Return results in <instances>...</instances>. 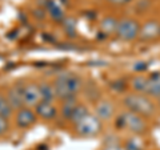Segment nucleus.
Segmentation results:
<instances>
[{"instance_id":"nucleus-16","label":"nucleus","mask_w":160,"mask_h":150,"mask_svg":"<svg viewBox=\"0 0 160 150\" xmlns=\"http://www.w3.org/2000/svg\"><path fill=\"white\" fill-rule=\"evenodd\" d=\"M143 136H132L124 142V148L126 150H147L144 139H142Z\"/></svg>"},{"instance_id":"nucleus-14","label":"nucleus","mask_w":160,"mask_h":150,"mask_svg":"<svg viewBox=\"0 0 160 150\" xmlns=\"http://www.w3.org/2000/svg\"><path fill=\"white\" fill-rule=\"evenodd\" d=\"M147 84H148V76H144L142 73H139L138 76H133L131 82H129V85H131L132 91L135 93H142V94H146Z\"/></svg>"},{"instance_id":"nucleus-5","label":"nucleus","mask_w":160,"mask_h":150,"mask_svg":"<svg viewBox=\"0 0 160 150\" xmlns=\"http://www.w3.org/2000/svg\"><path fill=\"white\" fill-rule=\"evenodd\" d=\"M75 125V132L80 137H96L98 134L102 133L103 129V121L95 114L88 113L84 116L80 121H78Z\"/></svg>"},{"instance_id":"nucleus-4","label":"nucleus","mask_w":160,"mask_h":150,"mask_svg":"<svg viewBox=\"0 0 160 150\" xmlns=\"http://www.w3.org/2000/svg\"><path fill=\"white\" fill-rule=\"evenodd\" d=\"M140 27L142 23L135 17H123L119 19L118 29H116V36L122 41H135L139 39Z\"/></svg>"},{"instance_id":"nucleus-10","label":"nucleus","mask_w":160,"mask_h":150,"mask_svg":"<svg viewBox=\"0 0 160 150\" xmlns=\"http://www.w3.org/2000/svg\"><path fill=\"white\" fill-rule=\"evenodd\" d=\"M23 88L24 87H20V85H15V87H11L7 91V100L9 105H11L12 109H19L24 108V101H23Z\"/></svg>"},{"instance_id":"nucleus-9","label":"nucleus","mask_w":160,"mask_h":150,"mask_svg":"<svg viewBox=\"0 0 160 150\" xmlns=\"http://www.w3.org/2000/svg\"><path fill=\"white\" fill-rule=\"evenodd\" d=\"M36 120H38V114L32 109L26 108V106L19 109L16 113V125L19 128H23V129L31 128L36 122Z\"/></svg>"},{"instance_id":"nucleus-23","label":"nucleus","mask_w":160,"mask_h":150,"mask_svg":"<svg viewBox=\"0 0 160 150\" xmlns=\"http://www.w3.org/2000/svg\"><path fill=\"white\" fill-rule=\"evenodd\" d=\"M8 130V121L6 117L0 116V136H3L4 133Z\"/></svg>"},{"instance_id":"nucleus-7","label":"nucleus","mask_w":160,"mask_h":150,"mask_svg":"<svg viewBox=\"0 0 160 150\" xmlns=\"http://www.w3.org/2000/svg\"><path fill=\"white\" fill-rule=\"evenodd\" d=\"M23 101L24 106H36V105L42 101V96H40V88L36 84H28L24 85L23 88Z\"/></svg>"},{"instance_id":"nucleus-22","label":"nucleus","mask_w":160,"mask_h":150,"mask_svg":"<svg viewBox=\"0 0 160 150\" xmlns=\"http://www.w3.org/2000/svg\"><path fill=\"white\" fill-rule=\"evenodd\" d=\"M64 28H66V32L69 35H73L75 33V21L72 19H69V20H67L66 23H64Z\"/></svg>"},{"instance_id":"nucleus-25","label":"nucleus","mask_w":160,"mask_h":150,"mask_svg":"<svg viewBox=\"0 0 160 150\" xmlns=\"http://www.w3.org/2000/svg\"><path fill=\"white\" fill-rule=\"evenodd\" d=\"M155 101H156V105H158V108H159V110H160V97H159V98H156Z\"/></svg>"},{"instance_id":"nucleus-8","label":"nucleus","mask_w":160,"mask_h":150,"mask_svg":"<svg viewBox=\"0 0 160 150\" xmlns=\"http://www.w3.org/2000/svg\"><path fill=\"white\" fill-rule=\"evenodd\" d=\"M95 116H98L102 121H109L115 116V105L104 98H99L95 104Z\"/></svg>"},{"instance_id":"nucleus-20","label":"nucleus","mask_w":160,"mask_h":150,"mask_svg":"<svg viewBox=\"0 0 160 150\" xmlns=\"http://www.w3.org/2000/svg\"><path fill=\"white\" fill-rule=\"evenodd\" d=\"M11 114H12V108H11V105H9L7 97L3 96V94L0 93V116L8 118L9 116H11Z\"/></svg>"},{"instance_id":"nucleus-21","label":"nucleus","mask_w":160,"mask_h":150,"mask_svg":"<svg viewBox=\"0 0 160 150\" xmlns=\"http://www.w3.org/2000/svg\"><path fill=\"white\" fill-rule=\"evenodd\" d=\"M100 150H126L123 143H111V145H103Z\"/></svg>"},{"instance_id":"nucleus-17","label":"nucleus","mask_w":160,"mask_h":150,"mask_svg":"<svg viewBox=\"0 0 160 150\" xmlns=\"http://www.w3.org/2000/svg\"><path fill=\"white\" fill-rule=\"evenodd\" d=\"M76 106H78V102H76V98H75V97L63 100V105H62V114H63V117L69 121V117H71V114H72V112L75 110V108H76Z\"/></svg>"},{"instance_id":"nucleus-19","label":"nucleus","mask_w":160,"mask_h":150,"mask_svg":"<svg viewBox=\"0 0 160 150\" xmlns=\"http://www.w3.org/2000/svg\"><path fill=\"white\" fill-rule=\"evenodd\" d=\"M89 112H88V109L84 106V105H80V104H78V106L75 108V110L72 112V114H71V117H69V121H71L72 124H76L78 121H80L84 116H87Z\"/></svg>"},{"instance_id":"nucleus-18","label":"nucleus","mask_w":160,"mask_h":150,"mask_svg":"<svg viewBox=\"0 0 160 150\" xmlns=\"http://www.w3.org/2000/svg\"><path fill=\"white\" fill-rule=\"evenodd\" d=\"M46 7H47L48 15L53 20H62L63 19V9L56 2H53V0H47Z\"/></svg>"},{"instance_id":"nucleus-13","label":"nucleus","mask_w":160,"mask_h":150,"mask_svg":"<svg viewBox=\"0 0 160 150\" xmlns=\"http://www.w3.org/2000/svg\"><path fill=\"white\" fill-rule=\"evenodd\" d=\"M118 23L119 19L115 16H106L102 19L100 21V32L106 36H111V35H116V29H118Z\"/></svg>"},{"instance_id":"nucleus-11","label":"nucleus","mask_w":160,"mask_h":150,"mask_svg":"<svg viewBox=\"0 0 160 150\" xmlns=\"http://www.w3.org/2000/svg\"><path fill=\"white\" fill-rule=\"evenodd\" d=\"M146 94L152 100H156L160 97V72H152L148 74Z\"/></svg>"},{"instance_id":"nucleus-15","label":"nucleus","mask_w":160,"mask_h":150,"mask_svg":"<svg viewBox=\"0 0 160 150\" xmlns=\"http://www.w3.org/2000/svg\"><path fill=\"white\" fill-rule=\"evenodd\" d=\"M39 88H40V96H42V101L52 102L55 100V97H56L53 85L48 84V82H42L39 85Z\"/></svg>"},{"instance_id":"nucleus-6","label":"nucleus","mask_w":160,"mask_h":150,"mask_svg":"<svg viewBox=\"0 0 160 150\" xmlns=\"http://www.w3.org/2000/svg\"><path fill=\"white\" fill-rule=\"evenodd\" d=\"M138 40L142 43H153L160 40V20L158 17L147 19L140 27Z\"/></svg>"},{"instance_id":"nucleus-12","label":"nucleus","mask_w":160,"mask_h":150,"mask_svg":"<svg viewBox=\"0 0 160 150\" xmlns=\"http://www.w3.org/2000/svg\"><path fill=\"white\" fill-rule=\"evenodd\" d=\"M35 113L43 120H53L55 117H56L58 110H56V108L52 105V102L40 101L36 106H35Z\"/></svg>"},{"instance_id":"nucleus-24","label":"nucleus","mask_w":160,"mask_h":150,"mask_svg":"<svg viewBox=\"0 0 160 150\" xmlns=\"http://www.w3.org/2000/svg\"><path fill=\"white\" fill-rule=\"evenodd\" d=\"M111 6H116V7H122V6H127V4L132 3L133 0H107Z\"/></svg>"},{"instance_id":"nucleus-3","label":"nucleus","mask_w":160,"mask_h":150,"mask_svg":"<svg viewBox=\"0 0 160 150\" xmlns=\"http://www.w3.org/2000/svg\"><path fill=\"white\" fill-rule=\"evenodd\" d=\"M53 88L56 97L66 100L75 97L83 88V82L79 76L73 73H62L53 80Z\"/></svg>"},{"instance_id":"nucleus-2","label":"nucleus","mask_w":160,"mask_h":150,"mask_svg":"<svg viewBox=\"0 0 160 150\" xmlns=\"http://www.w3.org/2000/svg\"><path fill=\"white\" fill-rule=\"evenodd\" d=\"M149 120L144 118L139 114L124 110L118 114L116 120H115V126L119 130H127L132 134V136H144L149 132Z\"/></svg>"},{"instance_id":"nucleus-1","label":"nucleus","mask_w":160,"mask_h":150,"mask_svg":"<svg viewBox=\"0 0 160 150\" xmlns=\"http://www.w3.org/2000/svg\"><path fill=\"white\" fill-rule=\"evenodd\" d=\"M123 105L126 108V110L133 112L147 120L153 118L159 110L155 100L148 97L147 94L135 93V92L128 93L123 97Z\"/></svg>"}]
</instances>
